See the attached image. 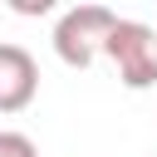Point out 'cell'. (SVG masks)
Masks as SVG:
<instances>
[{
	"label": "cell",
	"instance_id": "2",
	"mask_svg": "<svg viewBox=\"0 0 157 157\" xmlns=\"http://www.w3.org/2000/svg\"><path fill=\"white\" fill-rule=\"evenodd\" d=\"M113 25H118V15H113L108 5H74V10H64L59 25H54V54H59V64L88 69V64L103 54Z\"/></svg>",
	"mask_w": 157,
	"mask_h": 157
},
{
	"label": "cell",
	"instance_id": "5",
	"mask_svg": "<svg viewBox=\"0 0 157 157\" xmlns=\"http://www.w3.org/2000/svg\"><path fill=\"white\" fill-rule=\"evenodd\" d=\"M15 15H25V20H39V15H49V10H59V0H5Z\"/></svg>",
	"mask_w": 157,
	"mask_h": 157
},
{
	"label": "cell",
	"instance_id": "4",
	"mask_svg": "<svg viewBox=\"0 0 157 157\" xmlns=\"http://www.w3.org/2000/svg\"><path fill=\"white\" fill-rule=\"evenodd\" d=\"M0 157H39V147H34V137H25L15 128H0Z\"/></svg>",
	"mask_w": 157,
	"mask_h": 157
},
{
	"label": "cell",
	"instance_id": "3",
	"mask_svg": "<svg viewBox=\"0 0 157 157\" xmlns=\"http://www.w3.org/2000/svg\"><path fill=\"white\" fill-rule=\"evenodd\" d=\"M39 93V64L25 44H0V118L25 113Z\"/></svg>",
	"mask_w": 157,
	"mask_h": 157
},
{
	"label": "cell",
	"instance_id": "1",
	"mask_svg": "<svg viewBox=\"0 0 157 157\" xmlns=\"http://www.w3.org/2000/svg\"><path fill=\"white\" fill-rule=\"evenodd\" d=\"M103 59L113 64L118 83L142 93V88H157V29L142 25V20H118L108 44H103Z\"/></svg>",
	"mask_w": 157,
	"mask_h": 157
}]
</instances>
